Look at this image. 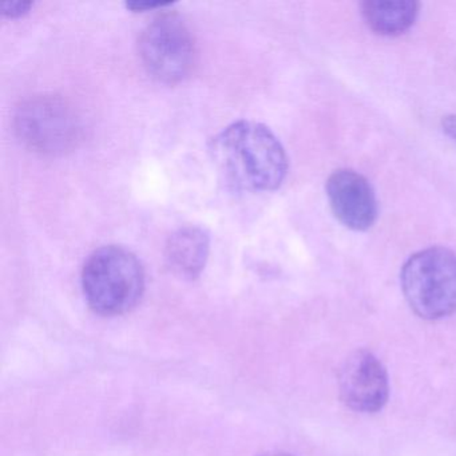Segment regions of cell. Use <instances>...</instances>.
I'll use <instances>...</instances> for the list:
<instances>
[{"instance_id": "obj_1", "label": "cell", "mask_w": 456, "mask_h": 456, "mask_svg": "<svg viewBox=\"0 0 456 456\" xmlns=\"http://www.w3.org/2000/svg\"><path fill=\"white\" fill-rule=\"evenodd\" d=\"M210 153L228 183L240 191H276L287 177L285 149L269 127L257 122L226 127L213 138Z\"/></svg>"}, {"instance_id": "obj_2", "label": "cell", "mask_w": 456, "mask_h": 456, "mask_svg": "<svg viewBox=\"0 0 456 456\" xmlns=\"http://www.w3.org/2000/svg\"><path fill=\"white\" fill-rule=\"evenodd\" d=\"M82 288L95 314L119 316L140 303L145 290V272L140 260L125 248L103 247L87 258Z\"/></svg>"}, {"instance_id": "obj_3", "label": "cell", "mask_w": 456, "mask_h": 456, "mask_svg": "<svg viewBox=\"0 0 456 456\" xmlns=\"http://www.w3.org/2000/svg\"><path fill=\"white\" fill-rule=\"evenodd\" d=\"M402 288L411 309L421 319L456 314L455 253L432 247L411 256L402 269Z\"/></svg>"}, {"instance_id": "obj_4", "label": "cell", "mask_w": 456, "mask_h": 456, "mask_svg": "<svg viewBox=\"0 0 456 456\" xmlns=\"http://www.w3.org/2000/svg\"><path fill=\"white\" fill-rule=\"evenodd\" d=\"M148 73L164 84H178L193 70L196 45L188 25L175 14H162L149 23L138 41Z\"/></svg>"}, {"instance_id": "obj_5", "label": "cell", "mask_w": 456, "mask_h": 456, "mask_svg": "<svg viewBox=\"0 0 456 456\" xmlns=\"http://www.w3.org/2000/svg\"><path fill=\"white\" fill-rule=\"evenodd\" d=\"M15 130L34 151L61 154L76 146L81 134L73 109L58 97H36L26 101L15 114Z\"/></svg>"}, {"instance_id": "obj_6", "label": "cell", "mask_w": 456, "mask_h": 456, "mask_svg": "<svg viewBox=\"0 0 456 456\" xmlns=\"http://www.w3.org/2000/svg\"><path fill=\"white\" fill-rule=\"evenodd\" d=\"M338 392L346 407L356 412L373 413L388 402V373L370 351H356L341 365Z\"/></svg>"}, {"instance_id": "obj_7", "label": "cell", "mask_w": 456, "mask_h": 456, "mask_svg": "<svg viewBox=\"0 0 456 456\" xmlns=\"http://www.w3.org/2000/svg\"><path fill=\"white\" fill-rule=\"evenodd\" d=\"M327 196L335 217L352 231H368L378 217L375 191L364 175L336 170L327 181Z\"/></svg>"}, {"instance_id": "obj_8", "label": "cell", "mask_w": 456, "mask_h": 456, "mask_svg": "<svg viewBox=\"0 0 456 456\" xmlns=\"http://www.w3.org/2000/svg\"><path fill=\"white\" fill-rule=\"evenodd\" d=\"M209 250V234L197 226H185L178 229L167 240L165 258L177 276L194 280L204 271Z\"/></svg>"}, {"instance_id": "obj_9", "label": "cell", "mask_w": 456, "mask_h": 456, "mask_svg": "<svg viewBox=\"0 0 456 456\" xmlns=\"http://www.w3.org/2000/svg\"><path fill=\"white\" fill-rule=\"evenodd\" d=\"M362 14L370 30L396 37L410 30L419 14L415 0H365Z\"/></svg>"}, {"instance_id": "obj_10", "label": "cell", "mask_w": 456, "mask_h": 456, "mask_svg": "<svg viewBox=\"0 0 456 456\" xmlns=\"http://www.w3.org/2000/svg\"><path fill=\"white\" fill-rule=\"evenodd\" d=\"M31 7H33L31 2H4L0 4L2 14L6 15L7 18L22 17L28 14Z\"/></svg>"}, {"instance_id": "obj_11", "label": "cell", "mask_w": 456, "mask_h": 456, "mask_svg": "<svg viewBox=\"0 0 456 456\" xmlns=\"http://www.w3.org/2000/svg\"><path fill=\"white\" fill-rule=\"evenodd\" d=\"M169 4H162V2H130L126 4L127 9L133 12H146V10L157 9V7H165Z\"/></svg>"}, {"instance_id": "obj_12", "label": "cell", "mask_w": 456, "mask_h": 456, "mask_svg": "<svg viewBox=\"0 0 456 456\" xmlns=\"http://www.w3.org/2000/svg\"><path fill=\"white\" fill-rule=\"evenodd\" d=\"M442 126L445 134L456 142V116H448L443 118Z\"/></svg>"}, {"instance_id": "obj_13", "label": "cell", "mask_w": 456, "mask_h": 456, "mask_svg": "<svg viewBox=\"0 0 456 456\" xmlns=\"http://www.w3.org/2000/svg\"><path fill=\"white\" fill-rule=\"evenodd\" d=\"M261 456H292L289 455V453H284V452H271V453H265V455Z\"/></svg>"}]
</instances>
